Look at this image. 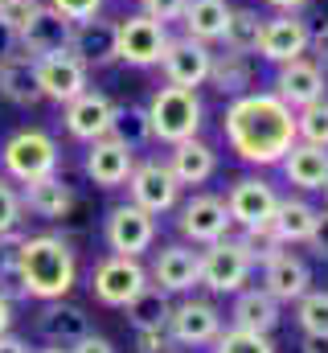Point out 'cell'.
I'll return each mask as SVG.
<instances>
[{
    "label": "cell",
    "mask_w": 328,
    "mask_h": 353,
    "mask_svg": "<svg viewBox=\"0 0 328 353\" xmlns=\"http://www.w3.org/2000/svg\"><path fill=\"white\" fill-rule=\"evenodd\" d=\"M82 169L99 189H119V185H127V176L136 169V148H127L119 136H99L86 144Z\"/></svg>",
    "instance_id": "cell-14"
},
{
    "label": "cell",
    "mask_w": 328,
    "mask_h": 353,
    "mask_svg": "<svg viewBox=\"0 0 328 353\" xmlns=\"http://www.w3.org/2000/svg\"><path fill=\"white\" fill-rule=\"evenodd\" d=\"M115 115H119V103L111 99V94H103V90H82L79 99H70L66 103V132L82 140V144H90V140H99V136H111V128H115Z\"/></svg>",
    "instance_id": "cell-15"
},
{
    "label": "cell",
    "mask_w": 328,
    "mask_h": 353,
    "mask_svg": "<svg viewBox=\"0 0 328 353\" xmlns=\"http://www.w3.org/2000/svg\"><path fill=\"white\" fill-rule=\"evenodd\" d=\"M214 353H275L271 333H250V329H226L214 337Z\"/></svg>",
    "instance_id": "cell-36"
},
{
    "label": "cell",
    "mask_w": 328,
    "mask_h": 353,
    "mask_svg": "<svg viewBox=\"0 0 328 353\" xmlns=\"http://www.w3.org/2000/svg\"><path fill=\"white\" fill-rule=\"evenodd\" d=\"M300 350L304 353H328V333H304Z\"/></svg>",
    "instance_id": "cell-47"
},
{
    "label": "cell",
    "mask_w": 328,
    "mask_h": 353,
    "mask_svg": "<svg viewBox=\"0 0 328 353\" xmlns=\"http://www.w3.org/2000/svg\"><path fill=\"white\" fill-rule=\"evenodd\" d=\"M164 329L176 345H193V350L214 345V337L222 333V312L209 300H181V304H172Z\"/></svg>",
    "instance_id": "cell-16"
},
{
    "label": "cell",
    "mask_w": 328,
    "mask_h": 353,
    "mask_svg": "<svg viewBox=\"0 0 328 353\" xmlns=\"http://www.w3.org/2000/svg\"><path fill=\"white\" fill-rule=\"evenodd\" d=\"M58 165H62V148L45 128H17L0 144V169L17 185H29V181L58 173Z\"/></svg>",
    "instance_id": "cell-4"
},
{
    "label": "cell",
    "mask_w": 328,
    "mask_h": 353,
    "mask_svg": "<svg viewBox=\"0 0 328 353\" xmlns=\"http://www.w3.org/2000/svg\"><path fill=\"white\" fill-rule=\"evenodd\" d=\"M21 226L0 234V292L8 300H25V283H21Z\"/></svg>",
    "instance_id": "cell-33"
},
{
    "label": "cell",
    "mask_w": 328,
    "mask_h": 353,
    "mask_svg": "<svg viewBox=\"0 0 328 353\" xmlns=\"http://www.w3.org/2000/svg\"><path fill=\"white\" fill-rule=\"evenodd\" d=\"M308 54H312V62L328 74V21L320 25V29H312V46H308Z\"/></svg>",
    "instance_id": "cell-45"
},
{
    "label": "cell",
    "mask_w": 328,
    "mask_h": 353,
    "mask_svg": "<svg viewBox=\"0 0 328 353\" xmlns=\"http://www.w3.org/2000/svg\"><path fill=\"white\" fill-rule=\"evenodd\" d=\"M0 99H8L12 107H37V103H41L37 58H29L25 50L0 54Z\"/></svg>",
    "instance_id": "cell-23"
},
{
    "label": "cell",
    "mask_w": 328,
    "mask_h": 353,
    "mask_svg": "<svg viewBox=\"0 0 328 353\" xmlns=\"http://www.w3.org/2000/svg\"><path fill=\"white\" fill-rule=\"evenodd\" d=\"M123 312H127V321H132L136 329H164V325H168V312H172V300H168L164 288L148 283Z\"/></svg>",
    "instance_id": "cell-32"
},
{
    "label": "cell",
    "mask_w": 328,
    "mask_h": 353,
    "mask_svg": "<svg viewBox=\"0 0 328 353\" xmlns=\"http://www.w3.org/2000/svg\"><path fill=\"white\" fill-rule=\"evenodd\" d=\"M308 283H312V271H308V263H304L300 255H291V251H279V255H271V259L263 263V288H267L279 304L300 300V296L308 292Z\"/></svg>",
    "instance_id": "cell-24"
},
{
    "label": "cell",
    "mask_w": 328,
    "mask_h": 353,
    "mask_svg": "<svg viewBox=\"0 0 328 353\" xmlns=\"http://www.w3.org/2000/svg\"><path fill=\"white\" fill-rule=\"evenodd\" d=\"M21 201H25L29 214H37V218H45V222H62V218L74 210V189H70L58 173H50V176H41V181H29V185L21 189Z\"/></svg>",
    "instance_id": "cell-26"
},
{
    "label": "cell",
    "mask_w": 328,
    "mask_h": 353,
    "mask_svg": "<svg viewBox=\"0 0 328 353\" xmlns=\"http://www.w3.org/2000/svg\"><path fill=\"white\" fill-rule=\"evenodd\" d=\"M320 193H325V201H328V185H325V189H320Z\"/></svg>",
    "instance_id": "cell-53"
},
{
    "label": "cell",
    "mask_w": 328,
    "mask_h": 353,
    "mask_svg": "<svg viewBox=\"0 0 328 353\" xmlns=\"http://www.w3.org/2000/svg\"><path fill=\"white\" fill-rule=\"evenodd\" d=\"M37 333L58 345V350H70L79 345L82 337L90 333V316L82 312L79 304H70L66 296L62 300H41V312H37Z\"/></svg>",
    "instance_id": "cell-22"
},
{
    "label": "cell",
    "mask_w": 328,
    "mask_h": 353,
    "mask_svg": "<svg viewBox=\"0 0 328 353\" xmlns=\"http://www.w3.org/2000/svg\"><path fill=\"white\" fill-rule=\"evenodd\" d=\"M70 25H74V21H66L62 12H54L50 4H41V8L25 21V29L17 33V50H25L29 58L58 54V50L70 46Z\"/></svg>",
    "instance_id": "cell-21"
},
{
    "label": "cell",
    "mask_w": 328,
    "mask_h": 353,
    "mask_svg": "<svg viewBox=\"0 0 328 353\" xmlns=\"http://www.w3.org/2000/svg\"><path fill=\"white\" fill-rule=\"evenodd\" d=\"M37 87H41V99L66 107L70 99H79L82 90L90 87V70L70 50H58V54L37 58Z\"/></svg>",
    "instance_id": "cell-13"
},
{
    "label": "cell",
    "mask_w": 328,
    "mask_h": 353,
    "mask_svg": "<svg viewBox=\"0 0 328 353\" xmlns=\"http://www.w3.org/2000/svg\"><path fill=\"white\" fill-rule=\"evenodd\" d=\"M0 353H29V345H25L21 337H12V333H4V337H0Z\"/></svg>",
    "instance_id": "cell-50"
},
{
    "label": "cell",
    "mask_w": 328,
    "mask_h": 353,
    "mask_svg": "<svg viewBox=\"0 0 328 353\" xmlns=\"http://www.w3.org/2000/svg\"><path fill=\"white\" fill-rule=\"evenodd\" d=\"M205 83L218 90V94H226V99L246 94V90L254 87V54H238V50H222V54H214V62H209V79H205Z\"/></svg>",
    "instance_id": "cell-28"
},
{
    "label": "cell",
    "mask_w": 328,
    "mask_h": 353,
    "mask_svg": "<svg viewBox=\"0 0 328 353\" xmlns=\"http://www.w3.org/2000/svg\"><path fill=\"white\" fill-rule=\"evenodd\" d=\"M296 136L304 144L328 148V99H316V103H308V107L296 111Z\"/></svg>",
    "instance_id": "cell-35"
},
{
    "label": "cell",
    "mask_w": 328,
    "mask_h": 353,
    "mask_svg": "<svg viewBox=\"0 0 328 353\" xmlns=\"http://www.w3.org/2000/svg\"><path fill=\"white\" fill-rule=\"evenodd\" d=\"M312 251L320 255V259H328V205L325 210H316V226H312Z\"/></svg>",
    "instance_id": "cell-44"
},
{
    "label": "cell",
    "mask_w": 328,
    "mask_h": 353,
    "mask_svg": "<svg viewBox=\"0 0 328 353\" xmlns=\"http://www.w3.org/2000/svg\"><path fill=\"white\" fill-rule=\"evenodd\" d=\"M111 136H119L127 148H144V144L152 140V132H148V111H144V107H119Z\"/></svg>",
    "instance_id": "cell-37"
},
{
    "label": "cell",
    "mask_w": 328,
    "mask_h": 353,
    "mask_svg": "<svg viewBox=\"0 0 328 353\" xmlns=\"http://www.w3.org/2000/svg\"><path fill=\"white\" fill-rule=\"evenodd\" d=\"M8 329H12V300L0 292V337H4Z\"/></svg>",
    "instance_id": "cell-49"
},
{
    "label": "cell",
    "mask_w": 328,
    "mask_h": 353,
    "mask_svg": "<svg viewBox=\"0 0 328 353\" xmlns=\"http://www.w3.org/2000/svg\"><path fill=\"white\" fill-rule=\"evenodd\" d=\"M172 176L181 181V189L185 185H205L209 176L218 173V152L205 144V140H181V144H172V152H168V161H164Z\"/></svg>",
    "instance_id": "cell-27"
},
{
    "label": "cell",
    "mask_w": 328,
    "mask_h": 353,
    "mask_svg": "<svg viewBox=\"0 0 328 353\" xmlns=\"http://www.w3.org/2000/svg\"><path fill=\"white\" fill-rule=\"evenodd\" d=\"M185 4H189V0H140V12H148V17L161 21V25H172V21L185 17Z\"/></svg>",
    "instance_id": "cell-42"
},
{
    "label": "cell",
    "mask_w": 328,
    "mask_h": 353,
    "mask_svg": "<svg viewBox=\"0 0 328 353\" xmlns=\"http://www.w3.org/2000/svg\"><path fill=\"white\" fill-rule=\"evenodd\" d=\"M275 205H279V193H275V185L263 181V176H243V181H234L230 193H226L230 222L243 226V230H250V226H267L271 214H275Z\"/></svg>",
    "instance_id": "cell-17"
},
{
    "label": "cell",
    "mask_w": 328,
    "mask_h": 353,
    "mask_svg": "<svg viewBox=\"0 0 328 353\" xmlns=\"http://www.w3.org/2000/svg\"><path fill=\"white\" fill-rule=\"evenodd\" d=\"M148 132L152 140L161 144H181V140H193L201 132V119H205V107H201V94L189 87H168L164 83L152 99H148Z\"/></svg>",
    "instance_id": "cell-3"
},
{
    "label": "cell",
    "mask_w": 328,
    "mask_h": 353,
    "mask_svg": "<svg viewBox=\"0 0 328 353\" xmlns=\"http://www.w3.org/2000/svg\"><path fill=\"white\" fill-rule=\"evenodd\" d=\"M41 4H45V0H0V25L17 37V33L25 29V21H29Z\"/></svg>",
    "instance_id": "cell-40"
},
{
    "label": "cell",
    "mask_w": 328,
    "mask_h": 353,
    "mask_svg": "<svg viewBox=\"0 0 328 353\" xmlns=\"http://www.w3.org/2000/svg\"><path fill=\"white\" fill-rule=\"evenodd\" d=\"M258 267L254 251L246 247V239H218L209 243V251L201 255V288L218 292V296H230V292H243V283L250 279V271Z\"/></svg>",
    "instance_id": "cell-5"
},
{
    "label": "cell",
    "mask_w": 328,
    "mask_h": 353,
    "mask_svg": "<svg viewBox=\"0 0 328 353\" xmlns=\"http://www.w3.org/2000/svg\"><path fill=\"white\" fill-rule=\"evenodd\" d=\"M258 33H263V17H258L254 8H230L226 33H222V46H226V50H238V54H254Z\"/></svg>",
    "instance_id": "cell-34"
},
{
    "label": "cell",
    "mask_w": 328,
    "mask_h": 353,
    "mask_svg": "<svg viewBox=\"0 0 328 353\" xmlns=\"http://www.w3.org/2000/svg\"><path fill=\"white\" fill-rule=\"evenodd\" d=\"M148 279L156 288H164L168 296H185V292H193L201 283V255L193 247H185V243H168V247L156 251Z\"/></svg>",
    "instance_id": "cell-18"
},
{
    "label": "cell",
    "mask_w": 328,
    "mask_h": 353,
    "mask_svg": "<svg viewBox=\"0 0 328 353\" xmlns=\"http://www.w3.org/2000/svg\"><path fill=\"white\" fill-rule=\"evenodd\" d=\"M66 353H115V345H111L107 337H94V333H86L79 345H70Z\"/></svg>",
    "instance_id": "cell-46"
},
{
    "label": "cell",
    "mask_w": 328,
    "mask_h": 353,
    "mask_svg": "<svg viewBox=\"0 0 328 353\" xmlns=\"http://www.w3.org/2000/svg\"><path fill=\"white\" fill-rule=\"evenodd\" d=\"M21 283L25 300H62L79 283V255L62 234L21 239Z\"/></svg>",
    "instance_id": "cell-2"
},
{
    "label": "cell",
    "mask_w": 328,
    "mask_h": 353,
    "mask_svg": "<svg viewBox=\"0 0 328 353\" xmlns=\"http://www.w3.org/2000/svg\"><path fill=\"white\" fill-rule=\"evenodd\" d=\"M164 46H168V25L152 21L148 12H127L115 21V58L127 66H161Z\"/></svg>",
    "instance_id": "cell-6"
},
{
    "label": "cell",
    "mask_w": 328,
    "mask_h": 353,
    "mask_svg": "<svg viewBox=\"0 0 328 353\" xmlns=\"http://www.w3.org/2000/svg\"><path fill=\"white\" fill-rule=\"evenodd\" d=\"M222 136H226L230 152L254 169L279 165L287 157V148L300 140L296 111L275 90H246L238 99H230L226 115H222Z\"/></svg>",
    "instance_id": "cell-1"
},
{
    "label": "cell",
    "mask_w": 328,
    "mask_h": 353,
    "mask_svg": "<svg viewBox=\"0 0 328 353\" xmlns=\"http://www.w3.org/2000/svg\"><path fill=\"white\" fill-rule=\"evenodd\" d=\"M296 321L304 333H328V292H304L296 300Z\"/></svg>",
    "instance_id": "cell-38"
},
{
    "label": "cell",
    "mask_w": 328,
    "mask_h": 353,
    "mask_svg": "<svg viewBox=\"0 0 328 353\" xmlns=\"http://www.w3.org/2000/svg\"><path fill=\"white\" fill-rule=\"evenodd\" d=\"M325 90H328V74L312 62V54H304V58H296V62H283L279 74H275V94H279L291 111H300V107L325 99Z\"/></svg>",
    "instance_id": "cell-20"
},
{
    "label": "cell",
    "mask_w": 328,
    "mask_h": 353,
    "mask_svg": "<svg viewBox=\"0 0 328 353\" xmlns=\"http://www.w3.org/2000/svg\"><path fill=\"white\" fill-rule=\"evenodd\" d=\"M37 353H66V350H58V345H50V350H37Z\"/></svg>",
    "instance_id": "cell-52"
},
{
    "label": "cell",
    "mask_w": 328,
    "mask_h": 353,
    "mask_svg": "<svg viewBox=\"0 0 328 353\" xmlns=\"http://www.w3.org/2000/svg\"><path fill=\"white\" fill-rule=\"evenodd\" d=\"M209 62H214V46L197 41V37H168L164 46V58H161V70H164V83L168 87H205L209 79Z\"/></svg>",
    "instance_id": "cell-11"
},
{
    "label": "cell",
    "mask_w": 328,
    "mask_h": 353,
    "mask_svg": "<svg viewBox=\"0 0 328 353\" xmlns=\"http://www.w3.org/2000/svg\"><path fill=\"white\" fill-rule=\"evenodd\" d=\"M66 50L79 58L86 70H103V66L119 62L115 58V21H107L103 12L99 17H86V21H74Z\"/></svg>",
    "instance_id": "cell-19"
},
{
    "label": "cell",
    "mask_w": 328,
    "mask_h": 353,
    "mask_svg": "<svg viewBox=\"0 0 328 353\" xmlns=\"http://www.w3.org/2000/svg\"><path fill=\"white\" fill-rule=\"evenodd\" d=\"M54 12H62L66 21H86V17H99L107 0H45Z\"/></svg>",
    "instance_id": "cell-41"
},
{
    "label": "cell",
    "mask_w": 328,
    "mask_h": 353,
    "mask_svg": "<svg viewBox=\"0 0 328 353\" xmlns=\"http://www.w3.org/2000/svg\"><path fill=\"white\" fill-rule=\"evenodd\" d=\"M267 4H271L275 12H304L312 0H267Z\"/></svg>",
    "instance_id": "cell-48"
},
{
    "label": "cell",
    "mask_w": 328,
    "mask_h": 353,
    "mask_svg": "<svg viewBox=\"0 0 328 353\" xmlns=\"http://www.w3.org/2000/svg\"><path fill=\"white\" fill-rule=\"evenodd\" d=\"M148 288V267L132 255H107L90 271V296L107 308H127Z\"/></svg>",
    "instance_id": "cell-7"
},
{
    "label": "cell",
    "mask_w": 328,
    "mask_h": 353,
    "mask_svg": "<svg viewBox=\"0 0 328 353\" xmlns=\"http://www.w3.org/2000/svg\"><path fill=\"white\" fill-rule=\"evenodd\" d=\"M127 193H132V201L140 205V210H148V214H168V210H176V201H181V181L172 176V169L164 165V161H136V169L127 176Z\"/></svg>",
    "instance_id": "cell-12"
},
{
    "label": "cell",
    "mask_w": 328,
    "mask_h": 353,
    "mask_svg": "<svg viewBox=\"0 0 328 353\" xmlns=\"http://www.w3.org/2000/svg\"><path fill=\"white\" fill-rule=\"evenodd\" d=\"M230 210H226V197L218 193H193L181 210H176V230L185 243H197V247H209L218 239L230 234Z\"/></svg>",
    "instance_id": "cell-10"
},
{
    "label": "cell",
    "mask_w": 328,
    "mask_h": 353,
    "mask_svg": "<svg viewBox=\"0 0 328 353\" xmlns=\"http://www.w3.org/2000/svg\"><path fill=\"white\" fill-rule=\"evenodd\" d=\"M279 169L287 176V185L304 189V193H320L328 185V148H316V144H304L296 140L287 148V157L279 161Z\"/></svg>",
    "instance_id": "cell-25"
},
{
    "label": "cell",
    "mask_w": 328,
    "mask_h": 353,
    "mask_svg": "<svg viewBox=\"0 0 328 353\" xmlns=\"http://www.w3.org/2000/svg\"><path fill=\"white\" fill-rule=\"evenodd\" d=\"M271 234L283 243V247H296V243H308L312 239V226H316V205H308L304 197H279L275 214H271Z\"/></svg>",
    "instance_id": "cell-29"
},
{
    "label": "cell",
    "mask_w": 328,
    "mask_h": 353,
    "mask_svg": "<svg viewBox=\"0 0 328 353\" xmlns=\"http://www.w3.org/2000/svg\"><path fill=\"white\" fill-rule=\"evenodd\" d=\"M8 50H17V37H12V33L0 25V54H8Z\"/></svg>",
    "instance_id": "cell-51"
},
{
    "label": "cell",
    "mask_w": 328,
    "mask_h": 353,
    "mask_svg": "<svg viewBox=\"0 0 328 353\" xmlns=\"http://www.w3.org/2000/svg\"><path fill=\"white\" fill-rule=\"evenodd\" d=\"M308 46H312V25L300 12H275V17H263V33H258L254 54L271 66H283V62L304 58Z\"/></svg>",
    "instance_id": "cell-9"
},
{
    "label": "cell",
    "mask_w": 328,
    "mask_h": 353,
    "mask_svg": "<svg viewBox=\"0 0 328 353\" xmlns=\"http://www.w3.org/2000/svg\"><path fill=\"white\" fill-rule=\"evenodd\" d=\"M136 350L140 353H176V341L168 329H136Z\"/></svg>",
    "instance_id": "cell-43"
},
{
    "label": "cell",
    "mask_w": 328,
    "mask_h": 353,
    "mask_svg": "<svg viewBox=\"0 0 328 353\" xmlns=\"http://www.w3.org/2000/svg\"><path fill=\"white\" fill-rule=\"evenodd\" d=\"M21 218H25V201H21V189H17L8 176H0V234L17 230V226H21Z\"/></svg>",
    "instance_id": "cell-39"
},
{
    "label": "cell",
    "mask_w": 328,
    "mask_h": 353,
    "mask_svg": "<svg viewBox=\"0 0 328 353\" xmlns=\"http://www.w3.org/2000/svg\"><path fill=\"white\" fill-rule=\"evenodd\" d=\"M234 325L238 329H250V333H275L279 325V300L267 292V288H243L234 292Z\"/></svg>",
    "instance_id": "cell-30"
},
{
    "label": "cell",
    "mask_w": 328,
    "mask_h": 353,
    "mask_svg": "<svg viewBox=\"0 0 328 353\" xmlns=\"http://www.w3.org/2000/svg\"><path fill=\"white\" fill-rule=\"evenodd\" d=\"M103 239H107L111 255H132V259H140L144 251L156 247V214L140 210L136 201H119V205L107 210Z\"/></svg>",
    "instance_id": "cell-8"
},
{
    "label": "cell",
    "mask_w": 328,
    "mask_h": 353,
    "mask_svg": "<svg viewBox=\"0 0 328 353\" xmlns=\"http://www.w3.org/2000/svg\"><path fill=\"white\" fill-rule=\"evenodd\" d=\"M230 8H234L230 0H189L181 25H185L189 37H197V41H205V46H218L222 33H226Z\"/></svg>",
    "instance_id": "cell-31"
}]
</instances>
